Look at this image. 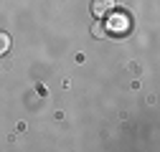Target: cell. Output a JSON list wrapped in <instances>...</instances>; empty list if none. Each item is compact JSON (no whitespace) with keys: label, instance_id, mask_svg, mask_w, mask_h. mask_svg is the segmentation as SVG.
Segmentation results:
<instances>
[{"label":"cell","instance_id":"cell-1","mask_svg":"<svg viewBox=\"0 0 160 152\" xmlns=\"http://www.w3.org/2000/svg\"><path fill=\"white\" fill-rule=\"evenodd\" d=\"M112 10H114V0H94V3H92V13L97 18H104Z\"/></svg>","mask_w":160,"mask_h":152},{"label":"cell","instance_id":"cell-2","mask_svg":"<svg viewBox=\"0 0 160 152\" xmlns=\"http://www.w3.org/2000/svg\"><path fill=\"white\" fill-rule=\"evenodd\" d=\"M112 28H114L117 33H122V31L127 33V28H130V21H127V18H125V15H119V18H117V21L112 23Z\"/></svg>","mask_w":160,"mask_h":152},{"label":"cell","instance_id":"cell-3","mask_svg":"<svg viewBox=\"0 0 160 152\" xmlns=\"http://www.w3.org/2000/svg\"><path fill=\"white\" fill-rule=\"evenodd\" d=\"M10 51V36L8 33H0V56H5Z\"/></svg>","mask_w":160,"mask_h":152},{"label":"cell","instance_id":"cell-4","mask_svg":"<svg viewBox=\"0 0 160 152\" xmlns=\"http://www.w3.org/2000/svg\"><path fill=\"white\" fill-rule=\"evenodd\" d=\"M104 33H107V28H104L102 23H94V26H92V36H94V38H104Z\"/></svg>","mask_w":160,"mask_h":152}]
</instances>
